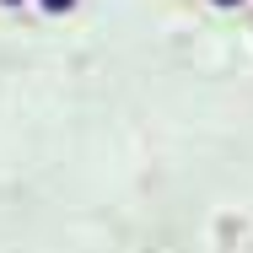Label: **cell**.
<instances>
[{"label":"cell","instance_id":"obj_1","mask_svg":"<svg viewBox=\"0 0 253 253\" xmlns=\"http://www.w3.org/2000/svg\"><path fill=\"white\" fill-rule=\"evenodd\" d=\"M38 5H43L49 16H65V11H76V0H38Z\"/></svg>","mask_w":253,"mask_h":253},{"label":"cell","instance_id":"obj_3","mask_svg":"<svg viewBox=\"0 0 253 253\" xmlns=\"http://www.w3.org/2000/svg\"><path fill=\"white\" fill-rule=\"evenodd\" d=\"M0 5H22V0H0Z\"/></svg>","mask_w":253,"mask_h":253},{"label":"cell","instance_id":"obj_2","mask_svg":"<svg viewBox=\"0 0 253 253\" xmlns=\"http://www.w3.org/2000/svg\"><path fill=\"white\" fill-rule=\"evenodd\" d=\"M215 5H226V11H232V5H243V0H215Z\"/></svg>","mask_w":253,"mask_h":253}]
</instances>
